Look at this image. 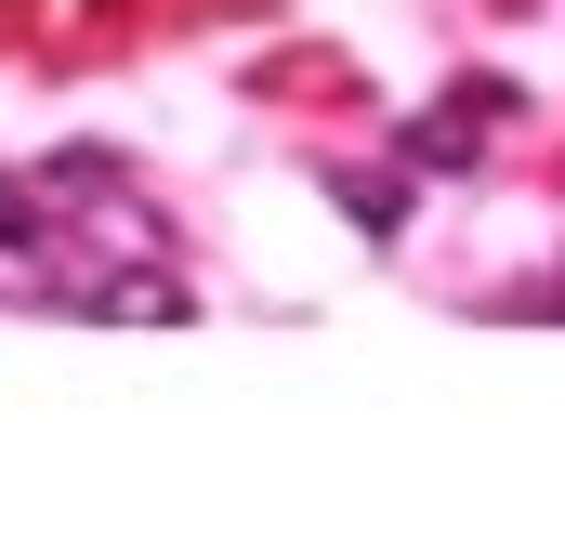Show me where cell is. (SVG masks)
Here are the masks:
<instances>
[{"mask_svg":"<svg viewBox=\"0 0 565 538\" xmlns=\"http://www.w3.org/2000/svg\"><path fill=\"white\" fill-rule=\"evenodd\" d=\"M40 197H53V211H79L93 237H132L145 263H158V224H145V197L119 184V158H93V144H66V158L40 171Z\"/></svg>","mask_w":565,"mask_h":538,"instance_id":"6da1fadb","label":"cell"},{"mask_svg":"<svg viewBox=\"0 0 565 538\" xmlns=\"http://www.w3.org/2000/svg\"><path fill=\"white\" fill-rule=\"evenodd\" d=\"M473 119H513V93H500V79H473L447 119H408V171H473Z\"/></svg>","mask_w":565,"mask_h":538,"instance_id":"7a4b0ae2","label":"cell"},{"mask_svg":"<svg viewBox=\"0 0 565 538\" xmlns=\"http://www.w3.org/2000/svg\"><path fill=\"white\" fill-rule=\"evenodd\" d=\"M0 250H40V197H26L13 171H0Z\"/></svg>","mask_w":565,"mask_h":538,"instance_id":"3957f363","label":"cell"},{"mask_svg":"<svg viewBox=\"0 0 565 538\" xmlns=\"http://www.w3.org/2000/svg\"><path fill=\"white\" fill-rule=\"evenodd\" d=\"M500 13H526V0H500Z\"/></svg>","mask_w":565,"mask_h":538,"instance_id":"277c9868","label":"cell"},{"mask_svg":"<svg viewBox=\"0 0 565 538\" xmlns=\"http://www.w3.org/2000/svg\"><path fill=\"white\" fill-rule=\"evenodd\" d=\"M553 302H565V289H553Z\"/></svg>","mask_w":565,"mask_h":538,"instance_id":"5b68a950","label":"cell"}]
</instances>
